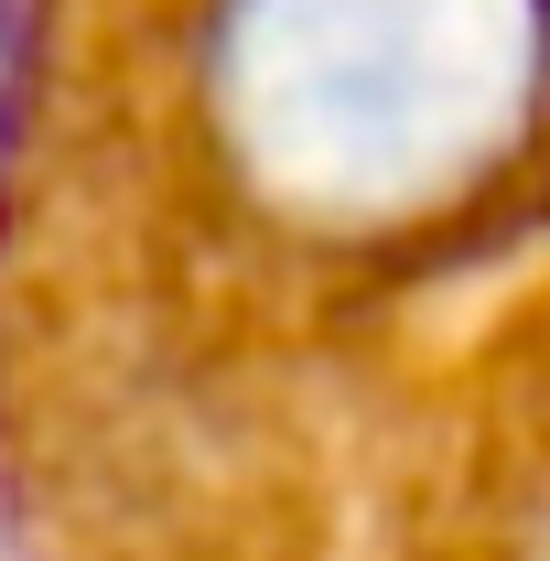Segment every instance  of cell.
<instances>
[{"mask_svg": "<svg viewBox=\"0 0 550 561\" xmlns=\"http://www.w3.org/2000/svg\"><path fill=\"white\" fill-rule=\"evenodd\" d=\"M0 507L550 561V0H0Z\"/></svg>", "mask_w": 550, "mask_h": 561, "instance_id": "6da1fadb", "label": "cell"}]
</instances>
